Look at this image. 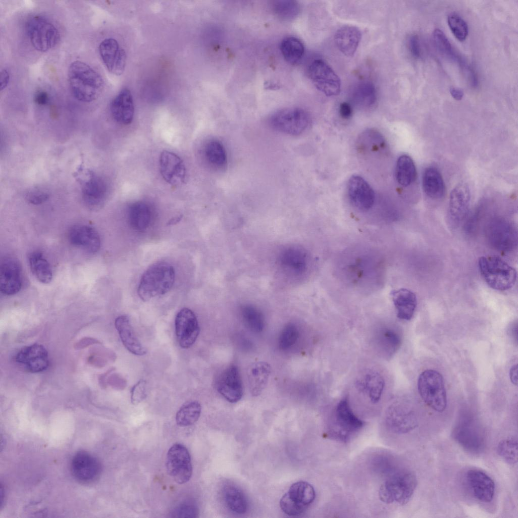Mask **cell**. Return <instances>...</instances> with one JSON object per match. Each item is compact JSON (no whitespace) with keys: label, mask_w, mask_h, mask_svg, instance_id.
Segmentation results:
<instances>
[{"label":"cell","mask_w":518,"mask_h":518,"mask_svg":"<svg viewBox=\"0 0 518 518\" xmlns=\"http://www.w3.org/2000/svg\"><path fill=\"white\" fill-rule=\"evenodd\" d=\"M417 387L425 404L436 411L441 412L447 406L446 389L442 375L437 371L428 369L419 375Z\"/></svg>","instance_id":"obj_6"},{"label":"cell","mask_w":518,"mask_h":518,"mask_svg":"<svg viewBox=\"0 0 518 518\" xmlns=\"http://www.w3.org/2000/svg\"><path fill=\"white\" fill-rule=\"evenodd\" d=\"M380 334V341L382 348L388 355H393L401 345L400 335L395 330L390 328H385Z\"/></svg>","instance_id":"obj_46"},{"label":"cell","mask_w":518,"mask_h":518,"mask_svg":"<svg viewBox=\"0 0 518 518\" xmlns=\"http://www.w3.org/2000/svg\"><path fill=\"white\" fill-rule=\"evenodd\" d=\"M115 326L123 346L130 352L137 356H142L147 353L135 334L128 317H118L115 320Z\"/></svg>","instance_id":"obj_27"},{"label":"cell","mask_w":518,"mask_h":518,"mask_svg":"<svg viewBox=\"0 0 518 518\" xmlns=\"http://www.w3.org/2000/svg\"><path fill=\"white\" fill-rule=\"evenodd\" d=\"M49 198V193L41 188H32L25 194L26 200L29 203L34 205L42 204L47 201Z\"/></svg>","instance_id":"obj_50"},{"label":"cell","mask_w":518,"mask_h":518,"mask_svg":"<svg viewBox=\"0 0 518 518\" xmlns=\"http://www.w3.org/2000/svg\"><path fill=\"white\" fill-rule=\"evenodd\" d=\"M308 76L316 88L327 96L338 95L341 82L338 76L324 60L316 59L309 67Z\"/></svg>","instance_id":"obj_10"},{"label":"cell","mask_w":518,"mask_h":518,"mask_svg":"<svg viewBox=\"0 0 518 518\" xmlns=\"http://www.w3.org/2000/svg\"><path fill=\"white\" fill-rule=\"evenodd\" d=\"M361 37V32L357 27L346 25L337 30L334 39L339 51L344 56L350 57L355 53Z\"/></svg>","instance_id":"obj_28"},{"label":"cell","mask_w":518,"mask_h":518,"mask_svg":"<svg viewBox=\"0 0 518 518\" xmlns=\"http://www.w3.org/2000/svg\"><path fill=\"white\" fill-rule=\"evenodd\" d=\"M396 178L398 183L407 187L416 180L417 171L412 159L408 155H402L397 160L396 166Z\"/></svg>","instance_id":"obj_37"},{"label":"cell","mask_w":518,"mask_h":518,"mask_svg":"<svg viewBox=\"0 0 518 518\" xmlns=\"http://www.w3.org/2000/svg\"><path fill=\"white\" fill-rule=\"evenodd\" d=\"M201 411V405L196 401H190L184 404L176 414L177 424L183 427L193 425L199 418Z\"/></svg>","instance_id":"obj_40"},{"label":"cell","mask_w":518,"mask_h":518,"mask_svg":"<svg viewBox=\"0 0 518 518\" xmlns=\"http://www.w3.org/2000/svg\"><path fill=\"white\" fill-rule=\"evenodd\" d=\"M170 514L174 517H196L198 509L193 503L185 502L177 506Z\"/></svg>","instance_id":"obj_49"},{"label":"cell","mask_w":518,"mask_h":518,"mask_svg":"<svg viewBox=\"0 0 518 518\" xmlns=\"http://www.w3.org/2000/svg\"><path fill=\"white\" fill-rule=\"evenodd\" d=\"M478 265L481 275L492 288L505 291L511 288L516 281V270L501 258L481 256Z\"/></svg>","instance_id":"obj_4"},{"label":"cell","mask_w":518,"mask_h":518,"mask_svg":"<svg viewBox=\"0 0 518 518\" xmlns=\"http://www.w3.org/2000/svg\"><path fill=\"white\" fill-rule=\"evenodd\" d=\"M224 493L226 505L231 511L238 514H243L247 511V502L241 490L236 487L227 486Z\"/></svg>","instance_id":"obj_41"},{"label":"cell","mask_w":518,"mask_h":518,"mask_svg":"<svg viewBox=\"0 0 518 518\" xmlns=\"http://www.w3.org/2000/svg\"><path fill=\"white\" fill-rule=\"evenodd\" d=\"M204 155L208 162L213 167L222 169L227 164V154L223 144L219 141H209L204 148Z\"/></svg>","instance_id":"obj_38"},{"label":"cell","mask_w":518,"mask_h":518,"mask_svg":"<svg viewBox=\"0 0 518 518\" xmlns=\"http://www.w3.org/2000/svg\"><path fill=\"white\" fill-rule=\"evenodd\" d=\"M50 100L48 93L44 90L36 91L34 96V102L38 105H47Z\"/></svg>","instance_id":"obj_55"},{"label":"cell","mask_w":518,"mask_h":518,"mask_svg":"<svg viewBox=\"0 0 518 518\" xmlns=\"http://www.w3.org/2000/svg\"><path fill=\"white\" fill-rule=\"evenodd\" d=\"M167 473L178 484L186 483L192 474L191 457L182 444H174L168 450L166 459Z\"/></svg>","instance_id":"obj_12"},{"label":"cell","mask_w":518,"mask_h":518,"mask_svg":"<svg viewBox=\"0 0 518 518\" xmlns=\"http://www.w3.org/2000/svg\"><path fill=\"white\" fill-rule=\"evenodd\" d=\"M286 494L305 511L314 502L316 493L314 487L306 481H298L290 486Z\"/></svg>","instance_id":"obj_34"},{"label":"cell","mask_w":518,"mask_h":518,"mask_svg":"<svg viewBox=\"0 0 518 518\" xmlns=\"http://www.w3.org/2000/svg\"><path fill=\"white\" fill-rule=\"evenodd\" d=\"M470 199V190L466 184H459L453 189L449 202V213L452 221L458 223L465 218Z\"/></svg>","instance_id":"obj_25"},{"label":"cell","mask_w":518,"mask_h":518,"mask_svg":"<svg viewBox=\"0 0 518 518\" xmlns=\"http://www.w3.org/2000/svg\"><path fill=\"white\" fill-rule=\"evenodd\" d=\"M22 271L19 263L13 258L4 259L0 267V288L7 295L18 292L22 287Z\"/></svg>","instance_id":"obj_21"},{"label":"cell","mask_w":518,"mask_h":518,"mask_svg":"<svg viewBox=\"0 0 518 518\" xmlns=\"http://www.w3.org/2000/svg\"><path fill=\"white\" fill-rule=\"evenodd\" d=\"M86 176L81 184L82 199L90 208H98L106 199L108 192L107 183L102 177L93 171H88Z\"/></svg>","instance_id":"obj_17"},{"label":"cell","mask_w":518,"mask_h":518,"mask_svg":"<svg viewBox=\"0 0 518 518\" xmlns=\"http://www.w3.org/2000/svg\"><path fill=\"white\" fill-rule=\"evenodd\" d=\"M110 109L113 118L117 122L128 125L132 122L135 107L132 94L130 90L124 88L112 100Z\"/></svg>","instance_id":"obj_24"},{"label":"cell","mask_w":518,"mask_h":518,"mask_svg":"<svg viewBox=\"0 0 518 518\" xmlns=\"http://www.w3.org/2000/svg\"><path fill=\"white\" fill-rule=\"evenodd\" d=\"M391 295L398 318L410 320L413 317L417 306L415 293L406 288H400L392 292Z\"/></svg>","instance_id":"obj_29"},{"label":"cell","mask_w":518,"mask_h":518,"mask_svg":"<svg viewBox=\"0 0 518 518\" xmlns=\"http://www.w3.org/2000/svg\"><path fill=\"white\" fill-rule=\"evenodd\" d=\"M28 261L32 274L39 282L47 284L51 281L52 270L49 263L41 252L34 251L30 253Z\"/></svg>","instance_id":"obj_36"},{"label":"cell","mask_w":518,"mask_h":518,"mask_svg":"<svg viewBox=\"0 0 518 518\" xmlns=\"http://www.w3.org/2000/svg\"><path fill=\"white\" fill-rule=\"evenodd\" d=\"M422 188L428 197L433 199L442 198L445 193V185L439 170L429 166L424 171L422 176Z\"/></svg>","instance_id":"obj_31"},{"label":"cell","mask_w":518,"mask_h":518,"mask_svg":"<svg viewBox=\"0 0 518 518\" xmlns=\"http://www.w3.org/2000/svg\"><path fill=\"white\" fill-rule=\"evenodd\" d=\"M352 99L358 107L362 108L372 107L377 101V92L374 85L369 81L358 83L352 91Z\"/></svg>","instance_id":"obj_35"},{"label":"cell","mask_w":518,"mask_h":518,"mask_svg":"<svg viewBox=\"0 0 518 518\" xmlns=\"http://www.w3.org/2000/svg\"><path fill=\"white\" fill-rule=\"evenodd\" d=\"M485 234L489 244L500 251H510L517 245V232L514 226L501 218L491 220L486 226Z\"/></svg>","instance_id":"obj_9"},{"label":"cell","mask_w":518,"mask_h":518,"mask_svg":"<svg viewBox=\"0 0 518 518\" xmlns=\"http://www.w3.org/2000/svg\"><path fill=\"white\" fill-rule=\"evenodd\" d=\"M448 24L454 36L460 41L465 40L468 33V28L466 22L456 14L448 16Z\"/></svg>","instance_id":"obj_47"},{"label":"cell","mask_w":518,"mask_h":518,"mask_svg":"<svg viewBox=\"0 0 518 518\" xmlns=\"http://www.w3.org/2000/svg\"><path fill=\"white\" fill-rule=\"evenodd\" d=\"M452 436L460 446L470 453H480L485 448L484 431L472 416L460 417L453 428Z\"/></svg>","instance_id":"obj_7"},{"label":"cell","mask_w":518,"mask_h":518,"mask_svg":"<svg viewBox=\"0 0 518 518\" xmlns=\"http://www.w3.org/2000/svg\"><path fill=\"white\" fill-rule=\"evenodd\" d=\"M71 471L77 481L89 484L99 477L101 466L95 457L86 451H81L76 453L72 459Z\"/></svg>","instance_id":"obj_15"},{"label":"cell","mask_w":518,"mask_h":518,"mask_svg":"<svg viewBox=\"0 0 518 518\" xmlns=\"http://www.w3.org/2000/svg\"><path fill=\"white\" fill-rule=\"evenodd\" d=\"M241 315L245 325L251 331L259 333L264 327V319L262 313L250 305H245L241 308Z\"/></svg>","instance_id":"obj_43"},{"label":"cell","mask_w":518,"mask_h":518,"mask_svg":"<svg viewBox=\"0 0 518 518\" xmlns=\"http://www.w3.org/2000/svg\"><path fill=\"white\" fill-rule=\"evenodd\" d=\"M25 30L33 48L40 52H47L59 42L60 34L56 26L47 18L40 15L29 17Z\"/></svg>","instance_id":"obj_5"},{"label":"cell","mask_w":518,"mask_h":518,"mask_svg":"<svg viewBox=\"0 0 518 518\" xmlns=\"http://www.w3.org/2000/svg\"><path fill=\"white\" fill-rule=\"evenodd\" d=\"M15 360L32 373L46 370L49 363L47 350L38 343H34L21 349L16 355Z\"/></svg>","instance_id":"obj_19"},{"label":"cell","mask_w":518,"mask_h":518,"mask_svg":"<svg viewBox=\"0 0 518 518\" xmlns=\"http://www.w3.org/2000/svg\"><path fill=\"white\" fill-rule=\"evenodd\" d=\"M334 421L335 430L332 435L334 434V437L344 442L348 441L365 425V422L354 414L347 399L340 400L337 404Z\"/></svg>","instance_id":"obj_11"},{"label":"cell","mask_w":518,"mask_h":518,"mask_svg":"<svg viewBox=\"0 0 518 518\" xmlns=\"http://www.w3.org/2000/svg\"><path fill=\"white\" fill-rule=\"evenodd\" d=\"M270 374V365L266 362H257L249 366L247 377L252 396H257L262 394L267 385Z\"/></svg>","instance_id":"obj_30"},{"label":"cell","mask_w":518,"mask_h":518,"mask_svg":"<svg viewBox=\"0 0 518 518\" xmlns=\"http://www.w3.org/2000/svg\"><path fill=\"white\" fill-rule=\"evenodd\" d=\"M159 168L162 177L170 185L177 186L184 183L186 167L183 160L175 153L163 151L159 157Z\"/></svg>","instance_id":"obj_18"},{"label":"cell","mask_w":518,"mask_h":518,"mask_svg":"<svg viewBox=\"0 0 518 518\" xmlns=\"http://www.w3.org/2000/svg\"><path fill=\"white\" fill-rule=\"evenodd\" d=\"M146 397V382L141 379L137 382L132 388L131 391V402L137 405Z\"/></svg>","instance_id":"obj_52"},{"label":"cell","mask_w":518,"mask_h":518,"mask_svg":"<svg viewBox=\"0 0 518 518\" xmlns=\"http://www.w3.org/2000/svg\"><path fill=\"white\" fill-rule=\"evenodd\" d=\"M299 337L298 329L293 324H287L282 330L279 338L280 349L285 350L293 346Z\"/></svg>","instance_id":"obj_48"},{"label":"cell","mask_w":518,"mask_h":518,"mask_svg":"<svg viewBox=\"0 0 518 518\" xmlns=\"http://www.w3.org/2000/svg\"><path fill=\"white\" fill-rule=\"evenodd\" d=\"M517 365H513L509 371V378L511 382L514 384H517Z\"/></svg>","instance_id":"obj_59"},{"label":"cell","mask_w":518,"mask_h":518,"mask_svg":"<svg viewBox=\"0 0 518 518\" xmlns=\"http://www.w3.org/2000/svg\"><path fill=\"white\" fill-rule=\"evenodd\" d=\"M311 120V116L306 110L300 108H288L272 114L269 119V124L278 132L297 136L308 128Z\"/></svg>","instance_id":"obj_8"},{"label":"cell","mask_w":518,"mask_h":518,"mask_svg":"<svg viewBox=\"0 0 518 518\" xmlns=\"http://www.w3.org/2000/svg\"><path fill=\"white\" fill-rule=\"evenodd\" d=\"M466 481L474 496L483 502H490L493 498L495 484L486 473L477 469H471L466 473Z\"/></svg>","instance_id":"obj_23"},{"label":"cell","mask_w":518,"mask_h":518,"mask_svg":"<svg viewBox=\"0 0 518 518\" xmlns=\"http://www.w3.org/2000/svg\"><path fill=\"white\" fill-rule=\"evenodd\" d=\"M408 45L412 55L415 58H419L420 56V48L417 36L411 35L408 38Z\"/></svg>","instance_id":"obj_54"},{"label":"cell","mask_w":518,"mask_h":518,"mask_svg":"<svg viewBox=\"0 0 518 518\" xmlns=\"http://www.w3.org/2000/svg\"><path fill=\"white\" fill-rule=\"evenodd\" d=\"M98 50L103 64L110 73L116 76L123 73L126 55L117 40L113 38L104 39L100 42Z\"/></svg>","instance_id":"obj_14"},{"label":"cell","mask_w":518,"mask_h":518,"mask_svg":"<svg viewBox=\"0 0 518 518\" xmlns=\"http://www.w3.org/2000/svg\"><path fill=\"white\" fill-rule=\"evenodd\" d=\"M280 261L284 267L295 274H302L308 268V254L301 248L293 247L285 249L281 254Z\"/></svg>","instance_id":"obj_32"},{"label":"cell","mask_w":518,"mask_h":518,"mask_svg":"<svg viewBox=\"0 0 518 518\" xmlns=\"http://www.w3.org/2000/svg\"><path fill=\"white\" fill-rule=\"evenodd\" d=\"M67 78L72 95L80 102L89 103L95 101L104 89V81L102 76L82 61H75L70 64Z\"/></svg>","instance_id":"obj_1"},{"label":"cell","mask_w":518,"mask_h":518,"mask_svg":"<svg viewBox=\"0 0 518 518\" xmlns=\"http://www.w3.org/2000/svg\"><path fill=\"white\" fill-rule=\"evenodd\" d=\"M175 332L178 342L183 349L191 347L199 335L200 328L197 317L190 309L184 308L175 318Z\"/></svg>","instance_id":"obj_13"},{"label":"cell","mask_w":518,"mask_h":518,"mask_svg":"<svg viewBox=\"0 0 518 518\" xmlns=\"http://www.w3.org/2000/svg\"><path fill=\"white\" fill-rule=\"evenodd\" d=\"M450 92L453 98L458 101L461 100L464 95L461 89L453 87L450 88Z\"/></svg>","instance_id":"obj_58"},{"label":"cell","mask_w":518,"mask_h":518,"mask_svg":"<svg viewBox=\"0 0 518 518\" xmlns=\"http://www.w3.org/2000/svg\"><path fill=\"white\" fill-rule=\"evenodd\" d=\"M280 50L284 59L289 64H297L302 59L305 48L298 38L290 36L285 38L280 44Z\"/></svg>","instance_id":"obj_39"},{"label":"cell","mask_w":518,"mask_h":518,"mask_svg":"<svg viewBox=\"0 0 518 518\" xmlns=\"http://www.w3.org/2000/svg\"><path fill=\"white\" fill-rule=\"evenodd\" d=\"M358 148L363 151L378 152L385 147V142L382 135L372 130H367L360 136Z\"/></svg>","instance_id":"obj_42"},{"label":"cell","mask_w":518,"mask_h":518,"mask_svg":"<svg viewBox=\"0 0 518 518\" xmlns=\"http://www.w3.org/2000/svg\"><path fill=\"white\" fill-rule=\"evenodd\" d=\"M218 392L228 402L236 403L243 396V384L238 368L232 365L219 376L216 382Z\"/></svg>","instance_id":"obj_16"},{"label":"cell","mask_w":518,"mask_h":518,"mask_svg":"<svg viewBox=\"0 0 518 518\" xmlns=\"http://www.w3.org/2000/svg\"><path fill=\"white\" fill-rule=\"evenodd\" d=\"M68 238L71 244L91 253H96L100 248L101 240L98 232L88 225L73 226L69 230Z\"/></svg>","instance_id":"obj_22"},{"label":"cell","mask_w":518,"mask_h":518,"mask_svg":"<svg viewBox=\"0 0 518 518\" xmlns=\"http://www.w3.org/2000/svg\"><path fill=\"white\" fill-rule=\"evenodd\" d=\"M391 472L380 486L379 498L386 504L396 502L404 505L409 502L416 489V476L405 468L393 469Z\"/></svg>","instance_id":"obj_2"},{"label":"cell","mask_w":518,"mask_h":518,"mask_svg":"<svg viewBox=\"0 0 518 518\" xmlns=\"http://www.w3.org/2000/svg\"><path fill=\"white\" fill-rule=\"evenodd\" d=\"M348 193L352 204L360 210H368L373 205L374 191L367 181L360 176L353 175L349 179Z\"/></svg>","instance_id":"obj_20"},{"label":"cell","mask_w":518,"mask_h":518,"mask_svg":"<svg viewBox=\"0 0 518 518\" xmlns=\"http://www.w3.org/2000/svg\"><path fill=\"white\" fill-rule=\"evenodd\" d=\"M434 38L435 41L442 52L448 53L451 52V45L444 33L440 29H437L434 31Z\"/></svg>","instance_id":"obj_53"},{"label":"cell","mask_w":518,"mask_h":518,"mask_svg":"<svg viewBox=\"0 0 518 518\" xmlns=\"http://www.w3.org/2000/svg\"><path fill=\"white\" fill-rule=\"evenodd\" d=\"M272 10L279 18L285 20L294 19L300 11L298 3L292 0H278L273 2Z\"/></svg>","instance_id":"obj_44"},{"label":"cell","mask_w":518,"mask_h":518,"mask_svg":"<svg viewBox=\"0 0 518 518\" xmlns=\"http://www.w3.org/2000/svg\"><path fill=\"white\" fill-rule=\"evenodd\" d=\"M358 390L366 395L373 404L378 403L385 387L382 375L376 371L370 370L361 376L356 382Z\"/></svg>","instance_id":"obj_26"},{"label":"cell","mask_w":518,"mask_h":518,"mask_svg":"<svg viewBox=\"0 0 518 518\" xmlns=\"http://www.w3.org/2000/svg\"><path fill=\"white\" fill-rule=\"evenodd\" d=\"M497 452L507 463L515 464L518 460L517 439L509 437L501 441L497 445Z\"/></svg>","instance_id":"obj_45"},{"label":"cell","mask_w":518,"mask_h":518,"mask_svg":"<svg viewBox=\"0 0 518 518\" xmlns=\"http://www.w3.org/2000/svg\"><path fill=\"white\" fill-rule=\"evenodd\" d=\"M175 278L173 267L164 262L152 265L143 274L138 294L143 301L164 294L172 287Z\"/></svg>","instance_id":"obj_3"},{"label":"cell","mask_w":518,"mask_h":518,"mask_svg":"<svg viewBox=\"0 0 518 518\" xmlns=\"http://www.w3.org/2000/svg\"><path fill=\"white\" fill-rule=\"evenodd\" d=\"M152 218L150 206L145 202L138 201L129 207L128 220L131 227L138 231H143L149 226Z\"/></svg>","instance_id":"obj_33"},{"label":"cell","mask_w":518,"mask_h":518,"mask_svg":"<svg viewBox=\"0 0 518 518\" xmlns=\"http://www.w3.org/2000/svg\"><path fill=\"white\" fill-rule=\"evenodd\" d=\"M339 112L340 116L342 118L345 119H349L352 115V107L349 103L342 102L339 105Z\"/></svg>","instance_id":"obj_56"},{"label":"cell","mask_w":518,"mask_h":518,"mask_svg":"<svg viewBox=\"0 0 518 518\" xmlns=\"http://www.w3.org/2000/svg\"><path fill=\"white\" fill-rule=\"evenodd\" d=\"M280 506L282 511L290 516L299 515L305 512L289 498L286 493L281 498Z\"/></svg>","instance_id":"obj_51"},{"label":"cell","mask_w":518,"mask_h":518,"mask_svg":"<svg viewBox=\"0 0 518 518\" xmlns=\"http://www.w3.org/2000/svg\"><path fill=\"white\" fill-rule=\"evenodd\" d=\"M10 76L9 72L6 69H2L1 73V91L5 90L8 85L10 82Z\"/></svg>","instance_id":"obj_57"}]
</instances>
